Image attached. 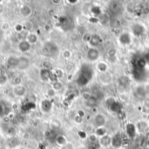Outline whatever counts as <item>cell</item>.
<instances>
[{
    "instance_id": "obj_1",
    "label": "cell",
    "mask_w": 149,
    "mask_h": 149,
    "mask_svg": "<svg viewBox=\"0 0 149 149\" xmlns=\"http://www.w3.org/2000/svg\"><path fill=\"white\" fill-rule=\"evenodd\" d=\"M58 52V48L56 44H54L53 42H46L43 47V52L45 55L49 56V57H52L54 55H56Z\"/></svg>"
},
{
    "instance_id": "obj_2",
    "label": "cell",
    "mask_w": 149,
    "mask_h": 149,
    "mask_svg": "<svg viewBox=\"0 0 149 149\" xmlns=\"http://www.w3.org/2000/svg\"><path fill=\"white\" fill-rule=\"evenodd\" d=\"M30 59L26 57H20L18 58V64H17V68L20 70H26L30 66Z\"/></svg>"
},
{
    "instance_id": "obj_3",
    "label": "cell",
    "mask_w": 149,
    "mask_h": 149,
    "mask_svg": "<svg viewBox=\"0 0 149 149\" xmlns=\"http://www.w3.org/2000/svg\"><path fill=\"white\" fill-rule=\"evenodd\" d=\"M147 90L143 86H138L134 91V97L140 100H143L147 96Z\"/></svg>"
},
{
    "instance_id": "obj_4",
    "label": "cell",
    "mask_w": 149,
    "mask_h": 149,
    "mask_svg": "<svg viewBox=\"0 0 149 149\" xmlns=\"http://www.w3.org/2000/svg\"><path fill=\"white\" fill-rule=\"evenodd\" d=\"M100 57V52L96 48H90L87 52V58L90 61H95Z\"/></svg>"
},
{
    "instance_id": "obj_5",
    "label": "cell",
    "mask_w": 149,
    "mask_h": 149,
    "mask_svg": "<svg viewBox=\"0 0 149 149\" xmlns=\"http://www.w3.org/2000/svg\"><path fill=\"white\" fill-rule=\"evenodd\" d=\"M132 31L134 33V35L135 37H141L144 31H145V29H144V26L142 24H134L132 27Z\"/></svg>"
},
{
    "instance_id": "obj_6",
    "label": "cell",
    "mask_w": 149,
    "mask_h": 149,
    "mask_svg": "<svg viewBox=\"0 0 149 149\" xmlns=\"http://www.w3.org/2000/svg\"><path fill=\"white\" fill-rule=\"evenodd\" d=\"M106 123V118L103 114L98 113L94 117V125L98 127H101Z\"/></svg>"
},
{
    "instance_id": "obj_7",
    "label": "cell",
    "mask_w": 149,
    "mask_h": 149,
    "mask_svg": "<svg viewBox=\"0 0 149 149\" xmlns=\"http://www.w3.org/2000/svg\"><path fill=\"white\" fill-rule=\"evenodd\" d=\"M113 147L114 148H120L122 144H123V139L121 137L120 134H115L113 138H112V143Z\"/></svg>"
},
{
    "instance_id": "obj_8",
    "label": "cell",
    "mask_w": 149,
    "mask_h": 149,
    "mask_svg": "<svg viewBox=\"0 0 149 149\" xmlns=\"http://www.w3.org/2000/svg\"><path fill=\"white\" fill-rule=\"evenodd\" d=\"M31 49V44L27 40H21L18 44V50L21 52H29Z\"/></svg>"
},
{
    "instance_id": "obj_9",
    "label": "cell",
    "mask_w": 149,
    "mask_h": 149,
    "mask_svg": "<svg viewBox=\"0 0 149 149\" xmlns=\"http://www.w3.org/2000/svg\"><path fill=\"white\" fill-rule=\"evenodd\" d=\"M119 40L122 45H129L131 43V37H130L128 32H123L120 35Z\"/></svg>"
},
{
    "instance_id": "obj_10",
    "label": "cell",
    "mask_w": 149,
    "mask_h": 149,
    "mask_svg": "<svg viewBox=\"0 0 149 149\" xmlns=\"http://www.w3.org/2000/svg\"><path fill=\"white\" fill-rule=\"evenodd\" d=\"M7 65L9 68H17V64H18V58L15 56H10L7 59Z\"/></svg>"
},
{
    "instance_id": "obj_11",
    "label": "cell",
    "mask_w": 149,
    "mask_h": 149,
    "mask_svg": "<svg viewBox=\"0 0 149 149\" xmlns=\"http://www.w3.org/2000/svg\"><path fill=\"white\" fill-rule=\"evenodd\" d=\"M52 72L45 68H43L40 72V78L43 81H48L52 78Z\"/></svg>"
},
{
    "instance_id": "obj_12",
    "label": "cell",
    "mask_w": 149,
    "mask_h": 149,
    "mask_svg": "<svg viewBox=\"0 0 149 149\" xmlns=\"http://www.w3.org/2000/svg\"><path fill=\"white\" fill-rule=\"evenodd\" d=\"M126 129H127V135L130 137V138H134L136 134V127L134 124L132 123H128L126 127Z\"/></svg>"
},
{
    "instance_id": "obj_13",
    "label": "cell",
    "mask_w": 149,
    "mask_h": 149,
    "mask_svg": "<svg viewBox=\"0 0 149 149\" xmlns=\"http://www.w3.org/2000/svg\"><path fill=\"white\" fill-rule=\"evenodd\" d=\"M100 42H101V38H100V37L99 35H97V34L92 35V38H91V39H90V41H89L90 45H91L93 48H95V46L99 45L100 44Z\"/></svg>"
},
{
    "instance_id": "obj_14",
    "label": "cell",
    "mask_w": 149,
    "mask_h": 149,
    "mask_svg": "<svg viewBox=\"0 0 149 149\" xmlns=\"http://www.w3.org/2000/svg\"><path fill=\"white\" fill-rule=\"evenodd\" d=\"M109 107L111 109V111L114 112V113H119L121 109V106L119 102L115 101V100H112V102H109Z\"/></svg>"
},
{
    "instance_id": "obj_15",
    "label": "cell",
    "mask_w": 149,
    "mask_h": 149,
    "mask_svg": "<svg viewBox=\"0 0 149 149\" xmlns=\"http://www.w3.org/2000/svg\"><path fill=\"white\" fill-rule=\"evenodd\" d=\"M112 143V138L109 135H104L100 140V144L102 147H108Z\"/></svg>"
},
{
    "instance_id": "obj_16",
    "label": "cell",
    "mask_w": 149,
    "mask_h": 149,
    "mask_svg": "<svg viewBox=\"0 0 149 149\" xmlns=\"http://www.w3.org/2000/svg\"><path fill=\"white\" fill-rule=\"evenodd\" d=\"M52 102H51L50 100H43V101L41 102V108H42V110H43L44 112H45V113L50 112L51 109H52Z\"/></svg>"
},
{
    "instance_id": "obj_17",
    "label": "cell",
    "mask_w": 149,
    "mask_h": 149,
    "mask_svg": "<svg viewBox=\"0 0 149 149\" xmlns=\"http://www.w3.org/2000/svg\"><path fill=\"white\" fill-rule=\"evenodd\" d=\"M10 111V108L8 107L7 104L0 101V116H3V115H7L8 113Z\"/></svg>"
},
{
    "instance_id": "obj_18",
    "label": "cell",
    "mask_w": 149,
    "mask_h": 149,
    "mask_svg": "<svg viewBox=\"0 0 149 149\" xmlns=\"http://www.w3.org/2000/svg\"><path fill=\"white\" fill-rule=\"evenodd\" d=\"M89 80H90V79H88L86 76L82 75V74H79V78H78V79H77V83H78V85H79L80 86H86V85L89 82Z\"/></svg>"
},
{
    "instance_id": "obj_19",
    "label": "cell",
    "mask_w": 149,
    "mask_h": 149,
    "mask_svg": "<svg viewBox=\"0 0 149 149\" xmlns=\"http://www.w3.org/2000/svg\"><path fill=\"white\" fill-rule=\"evenodd\" d=\"M14 92L17 95V96H23L26 93V89L24 86H17L14 89Z\"/></svg>"
},
{
    "instance_id": "obj_20",
    "label": "cell",
    "mask_w": 149,
    "mask_h": 149,
    "mask_svg": "<svg viewBox=\"0 0 149 149\" xmlns=\"http://www.w3.org/2000/svg\"><path fill=\"white\" fill-rule=\"evenodd\" d=\"M20 13H21L24 17H28V16L31 13V9L30 8V6L24 5V6H23V7L21 8Z\"/></svg>"
},
{
    "instance_id": "obj_21",
    "label": "cell",
    "mask_w": 149,
    "mask_h": 149,
    "mask_svg": "<svg viewBox=\"0 0 149 149\" xmlns=\"http://www.w3.org/2000/svg\"><path fill=\"white\" fill-rule=\"evenodd\" d=\"M97 102H98V100H97L96 97L91 96V98L86 100V106L89 107H93L97 105Z\"/></svg>"
},
{
    "instance_id": "obj_22",
    "label": "cell",
    "mask_w": 149,
    "mask_h": 149,
    "mask_svg": "<svg viewBox=\"0 0 149 149\" xmlns=\"http://www.w3.org/2000/svg\"><path fill=\"white\" fill-rule=\"evenodd\" d=\"M26 40L31 45V44H34L38 41V36L34 33H29L28 36H27V38Z\"/></svg>"
},
{
    "instance_id": "obj_23",
    "label": "cell",
    "mask_w": 149,
    "mask_h": 149,
    "mask_svg": "<svg viewBox=\"0 0 149 149\" xmlns=\"http://www.w3.org/2000/svg\"><path fill=\"white\" fill-rule=\"evenodd\" d=\"M55 141H56L57 144H58L59 146H64V145L66 144V139L63 135H58L56 137V140Z\"/></svg>"
},
{
    "instance_id": "obj_24",
    "label": "cell",
    "mask_w": 149,
    "mask_h": 149,
    "mask_svg": "<svg viewBox=\"0 0 149 149\" xmlns=\"http://www.w3.org/2000/svg\"><path fill=\"white\" fill-rule=\"evenodd\" d=\"M110 10L112 11H113V12H117L120 10V4H119V3L116 2V1L112 2L111 4H110Z\"/></svg>"
},
{
    "instance_id": "obj_25",
    "label": "cell",
    "mask_w": 149,
    "mask_h": 149,
    "mask_svg": "<svg viewBox=\"0 0 149 149\" xmlns=\"http://www.w3.org/2000/svg\"><path fill=\"white\" fill-rule=\"evenodd\" d=\"M119 82H120V84L121 86H127V85L129 84V79H128L127 77H126V76H122V77L120 78Z\"/></svg>"
},
{
    "instance_id": "obj_26",
    "label": "cell",
    "mask_w": 149,
    "mask_h": 149,
    "mask_svg": "<svg viewBox=\"0 0 149 149\" xmlns=\"http://www.w3.org/2000/svg\"><path fill=\"white\" fill-rule=\"evenodd\" d=\"M147 64H148V62H147L146 58H140L138 60V67L140 69H143L147 65Z\"/></svg>"
},
{
    "instance_id": "obj_27",
    "label": "cell",
    "mask_w": 149,
    "mask_h": 149,
    "mask_svg": "<svg viewBox=\"0 0 149 149\" xmlns=\"http://www.w3.org/2000/svg\"><path fill=\"white\" fill-rule=\"evenodd\" d=\"M98 69H99L101 72H106L107 70V64H105V63H103V62H100V63H99V65H98Z\"/></svg>"
},
{
    "instance_id": "obj_28",
    "label": "cell",
    "mask_w": 149,
    "mask_h": 149,
    "mask_svg": "<svg viewBox=\"0 0 149 149\" xmlns=\"http://www.w3.org/2000/svg\"><path fill=\"white\" fill-rule=\"evenodd\" d=\"M91 11H92L94 15H100V14H101V9H100V7H99V6H97V5L93 6L92 9H91Z\"/></svg>"
},
{
    "instance_id": "obj_29",
    "label": "cell",
    "mask_w": 149,
    "mask_h": 149,
    "mask_svg": "<svg viewBox=\"0 0 149 149\" xmlns=\"http://www.w3.org/2000/svg\"><path fill=\"white\" fill-rule=\"evenodd\" d=\"M97 135L98 136H100V137L106 135V129H104L102 127H98V129L96 130V136Z\"/></svg>"
},
{
    "instance_id": "obj_30",
    "label": "cell",
    "mask_w": 149,
    "mask_h": 149,
    "mask_svg": "<svg viewBox=\"0 0 149 149\" xmlns=\"http://www.w3.org/2000/svg\"><path fill=\"white\" fill-rule=\"evenodd\" d=\"M107 55H108L109 58H110V59H112V58H114V57H115V55H116V50H115L114 48H111V49H109V50H108V52H107Z\"/></svg>"
},
{
    "instance_id": "obj_31",
    "label": "cell",
    "mask_w": 149,
    "mask_h": 149,
    "mask_svg": "<svg viewBox=\"0 0 149 149\" xmlns=\"http://www.w3.org/2000/svg\"><path fill=\"white\" fill-rule=\"evenodd\" d=\"M62 88V84L60 83V82H58V81H55L54 83H53V90H59V89H61Z\"/></svg>"
},
{
    "instance_id": "obj_32",
    "label": "cell",
    "mask_w": 149,
    "mask_h": 149,
    "mask_svg": "<svg viewBox=\"0 0 149 149\" xmlns=\"http://www.w3.org/2000/svg\"><path fill=\"white\" fill-rule=\"evenodd\" d=\"M7 81V78L4 74H0V85H4Z\"/></svg>"
},
{
    "instance_id": "obj_33",
    "label": "cell",
    "mask_w": 149,
    "mask_h": 149,
    "mask_svg": "<svg viewBox=\"0 0 149 149\" xmlns=\"http://www.w3.org/2000/svg\"><path fill=\"white\" fill-rule=\"evenodd\" d=\"M91 38H92V35L91 34H89V33H86V34H85L84 35V37H83V40L86 42V41H87V42H89L90 41V39H91Z\"/></svg>"
},
{
    "instance_id": "obj_34",
    "label": "cell",
    "mask_w": 149,
    "mask_h": 149,
    "mask_svg": "<svg viewBox=\"0 0 149 149\" xmlns=\"http://www.w3.org/2000/svg\"><path fill=\"white\" fill-rule=\"evenodd\" d=\"M89 141H90V142H95V141H97V136H96V134H91V135L89 136Z\"/></svg>"
},
{
    "instance_id": "obj_35",
    "label": "cell",
    "mask_w": 149,
    "mask_h": 149,
    "mask_svg": "<svg viewBox=\"0 0 149 149\" xmlns=\"http://www.w3.org/2000/svg\"><path fill=\"white\" fill-rule=\"evenodd\" d=\"M63 56H64V58H70V57H71V52H70L69 51H65V52H64V53H63Z\"/></svg>"
},
{
    "instance_id": "obj_36",
    "label": "cell",
    "mask_w": 149,
    "mask_h": 149,
    "mask_svg": "<svg viewBox=\"0 0 149 149\" xmlns=\"http://www.w3.org/2000/svg\"><path fill=\"white\" fill-rule=\"evenodd\" d=\"M47 94H48L49 96H51V97L54 96V95H55V90H53V89L48 90V91H47Z\"/></svg>"
},
{
    "instance_id": "obj_37",
    "label": "cell",
    "mask_w": 149,
    "mask_h": 149,
    "mask_svg": "<svg viewBox=\"0 0 149 149\" xmlns=\"http://www.w3.org/2000/svg\"><path fill=\"white\" fill-rule=\"evenodd\" d=\"M91 96H92V95H91L90 93H84V94H83V97L85 98V100H89V99L91 98Z\"/></svg>"
},
{
    "instance_id": "obj_38",
    "label": "cell",
    "mask_w": 149,
    "mask_h": 149,
    "mask_svg": "<svg viewBox=\"0 0 149 149\" xmlns=\"http://www.w3.org/2000/svg\"><path fill=\"white\" fill-rule=\"evenodd\" d=\"M75 120H76L77 123H81V122H82V118H81L80 116L77 115V116L75 117Z\"/></svg>"
},
{
    "instance_id": "obj_39",
    "label": "cell",
    "mask_w": 149,
    "mask_h": 149,
    "mask_svg": "<svg viewBox=\"0 0 149 149\" xmlns=\"http://www.w3.org/2000/svg\"><path fill=\"white\" fill-rule=\"evenodd\" d=\"M79 135L80 138H82V139H85V138L86 137V134L85 132H79Z\"/></svg>"
},
{
    "instance_id": "obj_40",
    "label": "cell",
    "mask_w": 149,
    "mask_h": 149,
    "mask_svg": "<svg viewBox=\"0 0 149 149\" xmlns=\"http://www.w3.org/2000/svg\"><path fill=\"white\" fill-rule=\"evenodd\" d=\"M79 116H80L81 118H83V117L85 116V113H84V112H83V111H79Z\"/></svg>"
},
{
    "instance_id": "obj_41",
    "label": "cell",
    "mask_w": 149,
    "mask_h": 149,
    "mask_svg": "<svg viewBox=\"0 0 149 149\" xmlns=\"http://www.w3.org/2000/svg\"><path fill=\"white\" fill-rule=\"evenodd\" d=\"M3 32L0 30V42L3 40Z\"/></svg>"
},
{
    "instance_id": "obj_42",
    "label": "cell",
    "mask_w": 149,
    "mask_h": 149,
    "mask_svg": "<svg viewBox=\"0 0 149 149\" xmlns=\"http://www.w3.org/2000/svg\"><path fill=\"white\" fill-rule=\"evenodd\" d=\"M146 60H147V62L149 61V52L147 54V56H146Z\"/></svg>"
},
{
    "instance_id": "obj_43",
    "label": "cell",
    "mask_w": 149,
    "mask_h": 149,
    "mask_svg": "<svg viewBox=\"0 0 149 149\" xmlns=\"http://www.w3.org/2000/svg\"><path fill=\"white\" fill-rule=\"evenodd\" d=\"M52 3H59L60 2H59V1H53Z\"/></svg>"
}]
</instances>
